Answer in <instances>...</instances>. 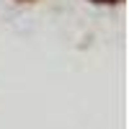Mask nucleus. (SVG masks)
<instances>
[{
    "label": "nucleus",
    "mask_w": 129,
    "mask_h": 129,
    "mask_svg": "<svg viewBox=\"0 0 129 129\" xmlns=\"http://www.w3.org/2000/svg\"><path fill=\"white\" fill-rule=\"evenodd\" d=\"M90 3H95V5H119L121 0H90Z\"/></svg>",
    "instance_id": "nucleus-1"
},
{
    "label": "nucleus",
    "mask_w": 129,
    "mask_h": 129,
    "mask_svg": "<svg viewBox=\"0 0 129 129\" xmlns=\"http://www.w3.org/2000/svg\"><path fill=\"white\" fill-rule=\"evenodd\" d=\"M18 3H31V0H18Z\"/></svg>",
    "instance_id": "nucleus-2"
}]
</instances>
